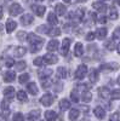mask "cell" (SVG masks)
Listing matches in <instances>:
<instances>
[{
  "label": "cell",
  "instance_id": "obj_1",
  "mask_svg": "<svg viewBox=\"0 0 120 121\" xmlns=\"http://www.w3.org/2000/svg\"><path fill=\"white\" fill-rule=\"evenodd\" d=\"M27 40L29 41V44H31V52H36L39 51L40 48H41L43 44H44V39L43 38H39L36 36L34 33H31L27 35Z\"/></svg>",
  "mask_w": 120,
  "mask_h": 121
},
{
  "label": "cell",
  "instance_id": "obj_2",
  "mask_svg": "<svg viewBox=\"0 0 120 121\" xmlns=\"http://www.w3.org/2000/svg\"><path fill=\"white\" fill-rule=\"evenodd\" d=\"M86 74H87V67L85 64H80L76 69V72H75V79L81 80L86 76Z\"/></svg>",
  "mask_w": 120,
  "mask_h": 121
},
{
  "label": "cell",
  "instance_id": "obj_3",
  "mask_svg": "<svg viewBox=\"0 0 120 121\" xmlns=\"http://www.w3.org/2000/svg\"><path fill=\"white\" fill-rule=\"evenodd\" d=\"M53 99H55V97L52 95L46 93V95H44L41 98H40V103H41L44 107H50L53 103Z\"/></svg>",
  "mask_w": 120,
  "mask_h": 121
},
{
  "label": "cell",
  "instance_id": "obj_4",
  "mask_svg": "<svg viewBox=\"0 0 120 121\" xmlns=\"http://www.w3.org/2000/svg\"><path fill=\"white\" fill-rule=\"evenodd\" d=\"M22 11H23L22 6L19 5V4H17V3H13L11 6H10V10H9V12H10V15H11V16H18Z\"/></svg>",
  "mask_w": 120,
  "mask_h": 121
},
{
  "label": "cell",
  "instance_id": "obj_5",
  "mask_svg": "<svg viewBox=\"0 0 120 121\" xmlns=\"http://www.w3.org/2000/svg\"><path fill=\"white\" fill-rule=\"evenodd\" d=\"M116 69H119L118 63H107V64H102L99 67L101 72H112V70H116Z\"/></svg>",
  "mask_w": 120,
  "mask_h": 121
},
{
  "label": "cell",
  "instance_id": "obj_6",
  "mask_svg": "<svg viewBox=\"0 0 120 121\" xmlns=\"http://www.w3.org/2000/svg\"><path fill=\"white\" fill-rule=\"evenodd\" d=\"M57 60H58V58L55 55H51V53H46L43 57V62L45 64H55V63H57Z\"/></svg>",
  "mask_w": 120,
  "mask_h": 121
},
{
  "label": "cell",
  "instance_id": "obj_7",
  "mask_svg": "<svg viewBox=\"0 0 120 121\" xmlns=\"http://www.w3.org/2000/svg\"><path fill=\"white\" fill-rule=\"evenodd\" d=\"M4 96H5V100H12V98L15 96V88L11 86L6 87L4 91Z\"/></svg>",
  "mask_w": 120,
  "mask_h": 121
},
{
  "label": "cell",
  "instance_id": "obj_8",
  "mask_svg": "<svg viewBox=\"0 0 120 121\" xmlns=\"http://www.w3.org/2000/svg\"><path fill=\"white\" fill-rule=\"evenodd\" d=\"M92 6H93V9H96L98 12H106L107 11V5H106V3H103V1H95L93 4H92Z\"/></svg>",
  "mask_w": 120,
  "mask_h": 121
},
{
  "label": "cell",
  "instance_id": "obj_9",
  "mask_svg": "<svg viewBox=\"0 0 120 121\" xmlns=\"http://www.w3.org/2000/svg\"><path fill=\"white\" fill-rule=\"evenodd\" d=\"M69 45H71V40L68 38H66L62 43V47H61V55L62 56H67L68 51H69Z\"/></svg>",
  "mask_w": 120,
  "mask_h": 121
},
{
  "label": "cell",
  "instance_id": "obj_10",
  "mask_svg": "<svg viewBox=\"0 0 120 121\" xmlns=\"http://www.w3.org/2000/svg\"><path fill=\"white\" fill-rule=\"evenodd\" d=\"M33 21H34V18H33V16H32L31 13L23 15V16L21 17V23H22L23 26H29L31 23H33Z\"/></svg>",
  "mask_w": 120,
  "mask_h": 121
},
{
  "label": "cell",
  "instance_id": "obj_11",
  "mask_svg": "<svg viewBox=\"0 0 120 121\" xmlns=\"http://www.w3.org/2000/svg\"><path fill=\"white\" fill-rule=\"evenodd\" d=\"M93 114H95V116H96L97 119H99V120L104 119V116H106V112H104V109H103L102 107H96L95 110H93Z\"/></svg>",
  "mask_w": 120,
  "mask_h": 121
},
{
  "label": "cell",
  "instance_id": "obj_12",
  "mask_svg": "<svg viewBox=\"0 0 120 121\" xmlns=\"http://www.w3.org/2000/svg\"><path fill=\"white\" fill-rule=\"evenodd\" d=\"M27 90H28V92L31 93L32 96H36L38 92H39V90H38V86L35 82H31V84H28L27 85Z\"/></svg>",
  "mask_w": 120,
  "mask_h": 121
},
{
  "label": "cell",
  "instance_id": "obj_13",
  "mask_svg": "<svg viewBox=\"0 0 120 121\" xmlns=\"http://www.w3.org/2000/svg\"><path fill=\"white\" fill-rule=\"evenodd\" d=\"M15 79H16V74L12 70H9V72H6L5 75H4V81L5 82H12Z\"/></svg>",
  "mask_w": 120,
  "mask_h": 121
},
{
  "label": "cell",
  "instance_id": "obj_14",
  "mask_svg": "<svg viewBox=\"0 0 120 121\" xmlns=\"http://www.w3.org/2000/svg\"><path fill=\"white\" fill-rule=\"evenodd\" d=\"M32 9H33L34 13H35L36 16H39V17L44 16V13H45V7L41 6V5H33Z\"/></svg>",
  "mask_w": 120,
  "mask_h": 121
},
{
  "label": "cell",
  "instance_id": "obj_15",
  "mask_svg": "<svg viewBox=\"0 0 120 121\" xmlns=\"http://www.w3.org/2000/svg\"><path fill=\"white\" fill-rule=\"evenodd\" d=\"M17 24L15 21H12V19H7V22H6V32L7 33H12L13 30L16 29Z\"/></svg>",
  "mask_w": 120,
  "mask_h": 121
},
{
  "label": "cell",
  "instance_id": "obj_16",
  "mask_svg": "<svg viewBox=\"0 0 120 121\" xmlns=\"http://www.w3.org/2000/svg\"><path fill=\"white\" fill-rule=\"evenodd\" d=\"M98 95L101 96L102 98H108L109 97V95H111V91H109V88L108 87H99L98 88Z\"/></svg>",
  "mask_w": 120,
  "mask_h": 121
},
{
  "label": "cell",
  "instance_id": "obj_17",
  "mask_svg": "<svg viewBox=\"0 0 120 121\" xmlns=\"http://www.w3.org/2000/svg\"><path fill=\"white\" fill-rule=\"evenodd\" d=\"M58 46H59V44H58V41L57 40H51L49 44H47V51H56V50L58 48Z\"/></svg>",
  "mask_w": 120,
  "mask_h": 121
},
{
  "label": "cell",
  "instance_id": "obj_18",
  "mask_svg": "<svg viewBox=\"0 0 120 121\" xmlns=\"http://www.w3.org/2000/svg\"><path fill=\"white\" fill-rule=\"evenodd\" d=\"M83 52H84V48H83V44L81 43H78L75 45V48H74V55L76 57H81L83 56Z\"/></svg>",
  "mask_w": 120,
  "mask_h": 121
},
{
  "label": "cell",
  "instance_id": "obj_19",
  "mask_svg": "<svg viewBox=\"0 0 120 121\" xmlns=\"http://www.w3.org/2000/svg\"><path fill=\"white\" fill-rule=\"evenodd\" d=\"M51 74H52V70L50 68H45L41 72H39V78H41V80H44L45 78H49Z\"/></svg>",
  "mask_w": 120,
  "mask_h": 121
},
{
  "label": "cell",
  "instance_id": "obj_20",
  "mask_svg": "<svg viewBox=\"0 0 120 121\" xmlns=\"http://www.w3.org/2000/svg\"><path fill=\"white\" fill-rule=\"evenodd\" d=\"M89 80L91 81L92 84L97 82V80H98V72L96 69H92L91 72H90V75H89Z\"/></svg>",
  "mask_w": 120,
  "mask_h": 121
},
{
  "label": "cell",
  "instance_id": "obj_21",
  "mask_svg": "<svg viewBox=\"0 0 120 121\" xmlns=\"http://www.w3.org/2000/svg\"><path fill=\"white\" fill-rule=\"evenodd\" d=\"M39 116H40V110H39V109H35V110H32V112L28 114V120H29V121H34V120H36Z\"/></svg>",
  "mask_w": 120,
  "mask_h": 121
},
{
  "label": "cell",
  "instance_id": "obj_22",
  "mask_svg": "<svg viewBox=\"0 0 120 121\" xmlns=\"http://www.w3.org/2000/svg\"><path fill=\"white\" fill-rule=\"evenodd\" d=\"M107 33H108L107 28H98L96 34H95V36H97L98 39H104L106 35H107Z\"/></svg>",
  "mask_w": 120,
  "mask_h": 121
},
{
  "label": "cell",
  "instance_id": "obj_23",
  "mask_svg": "<svg viewBox=\"0 0 120 121\" xmlns=\"http://www.w3.org/2000/svg\"><path fill=\"white\" fill-rule=\"evenodd\" d=\"M45 119L49 121H55L57 119V114L52 110H47V112H45Z\"/></svg>",
  "mask_w": 120,
  "mask_h": 121
},
{
  "label": "cell",
  "instance_id": "obj_24",
  "mask_svg": "<svg viewBox=\"0 0 120 121\" xmlns=\"http://www.w3.org/2000/svg\"><path fill=\"white\" fill-rule=\"evenodd\" d=\"M59 109L62 110V112H64V110H68L69 107H71V104H69V100L68 99H62L61 102H59Z\"/></svg>",
  "mask_w": 120,
  "mask_h": 121
},
{
  "label": "cell",
  "instance_id": "obj_25",
  "mask_svg": "<svg viewBox=\"0 0 120 121\" xmlns=\"http://www.w3.org/2000/svg\"><path fill=\"white\" fill-rule=\"evenodd\" d=\"M56 13L58 16H63L66 13V6L63 4H57L56 5Z\"/></svg>",
  "mask_w": 120,
  "mask_h": 121
},
{
  "label": "cell",
  "instance_id": "obj_26",
  "mask_svg": "<svg viewBox=\"0 0 120 121\" xmlns=\"http://www.w3.org/2000/svg\"><path fill=\"white\" fill-rule=\"evenodd\" d=\"M26 52H27V50H26V47H16V50H15V57H23L24 55H26Z\"/></svg>",
  "mask_w": 120,
  "mask_h": 121
},
{
  "label": "cell",
  "instance_id": "obj_27",
  "mask_svg": "<svg viewBox=\"0 0 120 121\" xmlns=\"http://www.w3.org/2000/svg\"><path fill=\"white\" fill-rule=\"evenodd\" d=\"M17 99L19 100V102H27L28 100V97H27V93L24 92V91H18L17 92Z\"/></svg>",
  "mask_w": 120,
  "mask_h": 121
},
{
  "label": "cell",
  "instance_id": "obj_28",
  "mask_svg": "<svg viewBox=\"0 0 120 121\" xmlns=\"http://www.w3.org/2000/svg\"><path fill=\"white\" fill-rule=\"evenodd\" d=\"M47 22H49L50 24H57V23H58L57 16H56L55 13H52V12H50L49 16H47Z\"/></svg>",
  "mask_w": 120,
  "mask_h": 121
},
{
  "label": "cell",
  "instance_id": "obj_29",
  "mask_svg": "<svg viewBox=\"0 0 120 121\" xmlns=\"http://www.w3.org/2000/svg\"><path fill=\"white\" fill-rule=\"evenodd\" d=\"M57 76L61 78V79L67 78V69L64 67H58V69H57Z\"/></svg>",
  "mask_w": 120,
  "mask_h": 121
},
{
  "label": "cell",
  "instance_id": "obj_30",
  "mask_svg": "<svg viewBox=\"0 0 120 121\" xmlns=\"http://www.w3.org/2000/svg\"><path fill=\"white\" fill-rule=\"evenodd\" d=\"M81 99L84 100V102H90V100H91L92 99V95L91 93H90L89 92V91L86 90V91H84V92H83V96H81Z\"/></svg>",
  "mask_w": 120,
  "mask_h": 121
},
{
  "label": "cell",
  "instance_id": "obj_31",
  "mask_svg": "<svg viewBox=\"0 0 120 121\" xmlns=\"http://www.w3.org/2000/svg\"><path fill=\"white\" fill-rule=\"evenodd\" d=\"M69 120H76L79 117V110L78 109H72L71 112H69Z\"/></svg>",
  "mask_w": 120,
  "mask_h": 121
},
{
  "label": "cell",
  "instance_id": "obj_32",
  "mask_svg": "<svg viewBox=\"0 0 120 121\" xmlns=\"http://www.w3.org/2000/svg\"><path fill=\"white\" fill-rule=\"evenodd\" d=\"M15 65H16V70H17V72H22V70H24L26 67H27L26 62H23V60H21V62H17Z\"/></svg>",
  "mask_w": 120,
  "mask_h": 121
},
{
  "label": "cell",
  "instance_id": "obj_33",
  "mask_svg": "<svg viewBox=\"0 0 120 121\" xmlns=\"http://www.w3.org/2000/svg\"><path fill=\"white\" fill-rule=\"evenodd\" d=\"M36 30H38L39 33H43V34H49V32H50V28H47V26L43 24V26H39V27L36 28Z\"/></svg>",
  "mask_w": 120,
  "mask_h": 121
},
{
  "label": "cell",
  "instance_id": "obj_34",
  "mask_svg": "<svg viewBox=\"0 0 120 121\" xmlns=\"http://www.w3.org/2000/svg\"><path fill=\"white\" fill-rule=\"evenodd\" d=\"M109 18L112 19H116L118 18V11L115 7H111V11H109Z\"/></svg>",
  "mask_w": 120,
  "mask_h": 121
},
{
  "label": "cell",
  "instance_id": "obj_35",
  "mask_svg": "<svg viewBox=\"0 0 120 121\" xmlns=\"http://www.w3.org/2000/svg\"><path fill=\"white\" fill-rule=\"evenodd\" d=\"M59 34H61L59 28H52V29H50V32H49V35H51V36H57Z\"/></svg>",
  "mask_w": 120,
  "mask_h": 121
},
{
  "label": "cell",
  "instance_id": "obj_36",
  "mask_svg": "<svg viewBox=\"0 0 120 121\" xmlns=\"http://www.w3.org/2000/svg\"><path fill=\"white\" fill-rule=\"evenodd\" d=\"M111 97H112V99H120V88L114 90L111 93Z\"/></svg>",
  "mask_w": 120,
  "mask_h": 121
},
{
  "label": "cell",
  "instance_id": "obj_37",
  "mask_svg": "<svg viewBox=\"0 0 120 121\" xmlns=\"http://www.w3.org/2000/svg\"><path fill=\"white\" fill-rule=\"evenodd\" d=\"M29 80V75L28 74H22L21 76L18 78V81H19V84H26L27 81Z\"/></svg>",
  "mask_w": 120,
  "mask_h": 121
},
{
  "label": "cell",
  "instance_id": "obj_38",
  "mask_svg": "<svg viewBox=\"0 0 120 121\" xmlns=\"http://www.w3.org/2000/svg\"><path fill=\"white\" fill-rule=\"evenodd\" d=\"M27 33L26 32H18L17 33V39L19 40V41H24V40H26V38H27Z\"/></svg>",
  "mask_w": 120,
  "mask_h": 121
},
{
  "label": "cell",
  "instance_id": "obj_39",
  "mask_svg": "<svg viewBox=\"0 0 120 121\" xmlns=\"http://www.w3.org/2000/svg\"><path fill=\"white\" fill-rule=\"evenodd\" d=\"M71 98H72V100L73 102H75V103H78L79 102V95H78V92L74 90V91H72V93H71Z\"/></svg>",
  "mask_w": 120,
  "mask_h": 121
},
{
  "label": "cell",
  "instance_id": "obj_40",
  "mask_svg": "<svg viewBox=\"0 0 120 121\" xmlns=\"http://www.w3.org/2000/svg\"><path fill=\"white\" fill-rule=\"evenodd\" d=\"M106 46H107V48H109V50H114L116 46H115V43H114V39H112V40H109L108 43H106Z\"/></svg>",
  "mask_w": 120,
  "mask_h": 121
},
{
  "label": "cell",
  "instance_id": "obj_41",
  "mask_svg": "<svg viewBox=\"0 0 120 121\" xmlns=\"http://www.w3.org/2000/svg\"><path fill=\"white\" fill-rule=\"evenodd\" d=\"M13 121H24V117L21 113H16L13 115Z\"/></svg>",
  "mask_w": 120,
  "mask_h": 121
},
{
  "label": "cell",
  "instance_id": "obj_42",
  "mask_svg": "<svg viewBox=\"0 0 120 121\" xmlns=\"http://www.w3.org/2000/svg\"><path fill=\"white\" fill-rule=\"evenodd\" d=\"M113 39H120V27H118L114 33H113Z\"/></svg>",
  "mask_w": 120,
  "mask_h": 121
},
{
  "label": "cell",
  "instance_id": "obj_43",
  "mask_svg": "<svg viewBox=\"0 0 120 121\" xmlns=\"http://www.w3.org/2000/svg\"><path fill=\"white\" fill-rule=\"evenodd\" d=\"M62 86H63V85H62L61 82H56V84H55V87H53V90L56 91V92H59V91H62V88H63Z\"/></svg>",
  "mask_w": 120,
  "mask_h": 121
},
{
  "label": "cell",
  "instance_id": "obj_44",
  "mask_svg": "<svg viewBox=\"0 0 120 121\" xmlns=\"http://www.w3.org/2000/svg\"><path fill=\"white\" fill-rule=\"evenodd\" d=\"M13 64H15V62H13V59H12V58H7V59H6V62H5V65H6L7 68L12 67Z\"/></svg>",
  "mask_w": 120,
  "mask_h": 121
},
{
  "label": "cell",
  "instance_id": "obj_45",
  "mask_svg": "<svg viewBox=\"0 0 120 121\" xmlns=\"http://www.w3.org/2000/svg\"><path fill=\"white\" fill-rule=\"evenodd\" d=\"M43 63H44V62H43V58H40V57H39V58H35V59H34V64H35V65H39V67H41V65H43Z\"/></svg>",
  "mask_w": 120,
  "mask_h": 121
},
{
  "label": "cell",
  "instance_id": "obj_46",
  "mask_svg": "<svg viewBox=\"0 0 120 121\" xmlns=\"http://www.w3.org/2000/svg\"><path fill=\"white\" fill-rule=\"evenodd\" d=\"M87 41H92V40L95 39V34L93 33H89V34H86V38H85Z\"/></svg>",
  "mask_w": 120,
  "mask_h": 121
},
{
  "label": "cell",
  "instance_id": "obj_47",
  "mask_svg": "<svg viewBox=\"0 0 120 121\" xmlns=\"http://www.w3.org/2000/svg\"><path fill=\"white\" fill-rule=\"evenodd\" d=\"M97 21H98L99 23H106V22H107V17L102 16V17H99V19H97Z\"/></svg>",
  "mask_w": 120,
  "mask_h": 121
},
{
  "label": "cell",
  "instance_id": "obj_48",
  "mask_svg": "<svg viewBox=\"0 0 120 121\" xmlns=\"http://www.w3.org/2000/svg\"><path fill=\"white\" fill-rule=\"evenodd\" d=\"M118 119H119V115L118 114H113L111 116V121H118Z\"/></svg>",
  "mask_w": 120,
  "mask_h": 121
},
{
  "label": "cell",
  "instance_id": "obj_49",
  "mask_svg": "<svg viewBox=\"0 0 120 121\" xmlns=\"http://www.w3.org/2000/svg\"><path fill=\"white\" fill-rule=\"evenodd\" d=\"M1 18H3V9L0 7V19H1Z\"/></svg>",
  "mask_w": 120,
  "mask_h": 121
},
{
  "label": "cell",
  "instance_id": "obj_50",
  "mask_svg": "<svg viewBox=\"0 0 120 121\" xmlns=\"http://www.w3.org/2000/svg\"><path fill=\"white\" fill-rule=\"evenodd\" d=\"M116 47H118V53H119V55H120V44H119V45H118V46H116Z\"/></svg>",
  "mask_w": 120,
  "mask_h": 121
},
{
  "label": "cell",
  "instance_id": "obj_51",
  "mask_svg": "<svg viewBox=\"0 0 120 121\" xmlns=\"http://www.w3.org/2000/svg\"><path fill=\"white\" fill-rule=\"evenodd\" d=\"M118 84H119V85H120V76H119V78H118Z\"/></svg>",
  "mask_w": 120,
  "mask_h": 121
},
{
  "label": "cell",
  "instance_id": "obj_52",
  "mask_svg": "<svg viewBox=\"0 0 120 121\" xmlns=\"http://www.w3.org/2000/svg\"><path fill=\"white\" fill-rule=\"evenodd\" d=\"M81 121H89V120H87V119H83Z\"/></svg>",
  "mask_w": 120,
  "mask_h": 121
},
{
  "label": "cell",
  "instance_id": "obj_53",
  "mask_svg": "<svg viewBox=\"0 0 120 121\" xmlns=\"http://www.w3.org/2000/svg\"><path fill=\"white\" fill-rule=\"evenodd\" d=\"M1 28H3V26H1V24H0V32H1Z\"/></svg>",
  "mask_w": 120,
  "mask_h": 121
},
{
  "label": "cell",
  "instance_id": "obj_54",
  "mask_svg": "<svg viewBox=\"0 0 120 121\" xmlns=\"http://www.w3.org/2000/svg\"><path fill=\"white\" fill-rule=\"evenodd\" d=\"M118 4H119V5H120V1H119V3H118Z\"/></svg>",
  "mask_w": 120,
  "mask_h": 121
},
{
  "label": "cell",
  "instance_id": "obj_55",
  "mask_svg": "<svg viewBox=\"0 0 120 121\" xmlns=\"http://www.w3.org/2000/svg\"><path fill=\"white\" fill-rule=\"evenodd\" d=\"M119 112H120V108H119Z\"/></svg>",
  "mask_w": 120,
  "mask_h": 121
},
{
  "label": "cell",
  "instance_id": "obj_56",
  "mask_svg": "<svg viewBox=\"0 0 120 121\" xmlns=\"http://www.w3.org/2000/svg\"><path fill=\"white\" fill-rule=\"evenodd\" d=\"M40 121H41V120H40Z\"/></svg>",
  "mask_w": 120,
  "mask_h": 121
},
{
  "label": "cell",
  "instance_id": "obj_57",
  "mask_svg": "<svg viewBox=\"0 0 120 121\" xmlns=\"http://www.w3.org/2000/svg\"><path fill=\"white\" fill-rule=\"evenodd\" d=\"M118 121H119V120H118Z\"/></svg>",
  "mask_w": 120,
  "mask_h": 121
}]
</instances>
